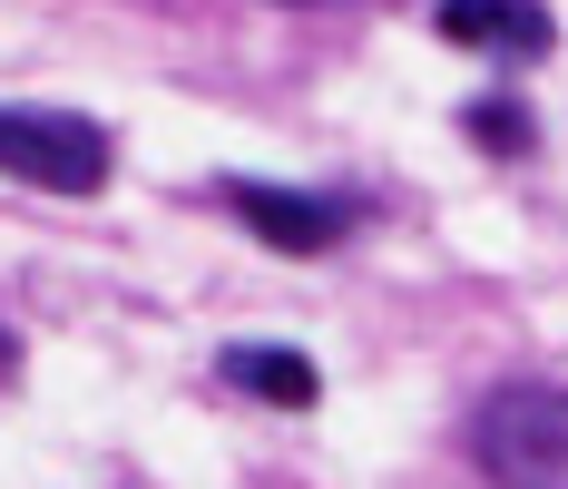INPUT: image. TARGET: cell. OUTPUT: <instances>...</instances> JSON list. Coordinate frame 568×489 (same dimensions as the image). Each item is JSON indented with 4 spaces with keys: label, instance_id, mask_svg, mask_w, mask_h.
<instances>
[{
    "label": "cell",
    "instance_id": "cell-2",
    "mask_svg": "<svg viewBox=\"0 0 568 489\" xmlns=\"http://www.w3.org/2000/svg\"><path fill=\"white\" fill-rule=\"evenodd\" d=\"M109 166H118V147H109L99 118L0 99V176H10V186H40V196H99Z\"/></svg>",
    "mask_w": 568,
    "mask_h": 489
},
{
    "label": "cell",
    "instance_id": "cell-3",
    "mask_svg": "<svg viewBox=\"0 0 568 489\" xmlns=\"http://www.w3.org/2000/svg\"><path fill=\"white\" fill-rule=\"evenodd\" d=\"M226 196V216L255 235V245H275V255H294V265H314V255H334L343 235L363 225V196L353 186H275V176H226L216 186Z\"/></svg>",
    "mask_w": 568,
    "mask_h": 489
},
{
    "label": "cell",
    "instance_id": "cell-7",
    "mask_svg": "<svg viewBox=\"0 0 568 489\" xmlns=\"http://www.w3.org/2000/svg\"><path fill=\"white\" fill-rule=\"evenodd\" d=\"M284 10H363V0H284Z\"/></svg>",
    "mask_w": 568,
    "mask_h": 489
},
{
    "label": "cell",
    "instance_id": "cell-1",
    "mask_svg": "<svg viewBox=\"0 0 568 489\" xmlns=\"http://www.w3.org/2000/svg\"><path fill=\"white\" fill-rule=\"evenodd\" d=\"M470 460L490 489H568V381H500L470 411Z\"/></svg>",
    "mask_w": 568,
    "mask_h": 489
},
{
    "label": "cell",
    "instance_id": "cell-5",
    "mask_svg": "<svg viewBox=\"0 0 568 489\" xmlns=\"http://www.w3.org/2000/svg\"><path fill=\"white\" fill-rule=\"evenodd\" d=\"M216 381L245 391V401H265V411H314V401H324V373H314L294 343H226V353H216Z\"/></svg>",
    "mask_w": 568,
    "mask_h": 489
},
{
    "label": "cell",
    "instance_id": "cell-4",
    "mask_svg": "<svg viewBox=\"0 0 568 489\" xmlns=\"http://www.w3.org/2000/svg\"><path fill=\"white\" fill-rule=\"evenodd\" d=\"M432 30L452 50H480V59H549L559 50V20L539 0H442Z\"/></svg>",
    "mask_w": 568,
    "mask_h": 489
},
{
    "label": "cell",
    "instance_id": "cell-6",
    "mask_svg": "<svg viewBox=\"0 0 568 489\" xmlns=\"http://www.w3.org/2000/svg\"><path fill=\"white\" fill-rule=\"evenodd\" d=\"M460 128H470V137H480V147H490V157H529V137H539V128H529V109H519V99H480V109L460 118Z\"/></svg>",
    "mask_w": 568,
    "mask_h": 489
}]
</instances>
